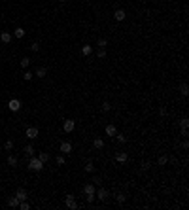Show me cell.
Here are the masks:
<instances>
[{"mask_svg":"<svg viewBox=\"0 0 189 210\" xmlns=\"http://www.w3.org/2000/svg\"><path fill=\"white\" fill-rule=\"evenodd\" d=\"M29 168H30V171H34V172H40L44 168V163L38 159V157H32V159L29 161Z\"/></svg>","mask_w":189,"mask_h":210,"instance_id":"1","label":"cell"},{"mask_svg":"<svg viewBox=\"0 0 189 210\" xmlns=\"http://www.w3.org/2000/svg\"><path fill=\"white\" fill-rule=\"evenodd\" d=\"M8 108H10L11 112H19V110H21V100H17V99H11L10 102H8Z\"/></svg>","mask_w":189,"mask_h":210,"instance_id":"2","label":"cell"},{"mask_svg":"<svg viewBox=\"0 0 189 210\" xmlns=\"http://www.w3.org/2000/svg\"><path fill=\"white\" fill-rule=\"evenodd\" d=\"M63 129H64V132H72V131L76 129V121H72V119H64Z\"/></svg>","mask_w":189,"mask_h":210,"instance_id":"3","label":"cell"},{"mask_svg":"<svg viewBox=\"0 0 189 210\" xmlns=\"http://www.w3.org/2000/svg\"><path fill=\"white\" fill-rule=\"evenodd\" d=\"M64 204H66L68 208H78V203H76V199L72 195H66L64 197Z\"/></svg>","mask_w":189,"mask_h":210,"instance_id":"4","label":"cell"},{"mask_svg":"<svg viewBox=\"0 0 189 210\" xmlns=\"http://www.w3.org/2000/svg\"><path fill=\"white\" fill-rule=\"evenodd\" d=\"M59 152H63L64 155H68V153H72V144H70V142H63L61 146H59Z\"/></svg>","mask_w":189,"mask_h":210,"instance_id":"5","label":"cell"},{"mask_svg":"<svg viewBox=\"0 0 189 210\" xmlns=\"http://www.w3.org/2000/svg\"><path fill=\"white\" fill-rule=\"evenodd\" d=\"M127 159H129L127 152H117L115 153V161H117V163H127Z\"/></svg>","mask_w":189,"mask_h":210,"instance_id":"6","label":"cell"},{"mask_svg":"<svg viewBox=\"0 0 189 210\" xmlns=\"http://www.w3.org/2000/svg\"><path fill=\"white\" fill-rule=\"evenodd\" d=\"M95 197L96 199H100V201H104V199H108V189H104V187H100L98 191H95Z\"/></svg>","mask_w":189,"mask_h":210,"instance_id":"7","label":"cell"},{"mask_svg":"<svg viewBox=\"0 0 189 210\" xmlns=\"http://www.w3.org/2000/svg\"><path fill=\"white\" fill-rule=\"evenodd\" d=\"M104 132H106L108 136H115V135H117V127H115V125H106Z\"/></svg>","mask_w":189,"mask_h":210,"instance_id":"8","label":"cell"},{"mask_svg":"<svg viewBox=\"0 0 189 210\" xmlns=\"http://www.w3.org/2000/svg\"><path fill=\"white\" fill-rule=\"evenodd\" d=\"M38 136V129L36 127H27V138H36Z\"/></svg>","mask_w":189,"mask_h":210,"instance_id":"9","label":"cell"},{"mask_svg":"<svg viewBox=\"0 0 189 210\" xmlns=\"http://www.w3.org/2000/svg\"><path fill=\"white\" fill-rule=\"evenodd\" d=\"M15 197H17L19 201H27V189H23V187H19L17 191H15Z\"/></svg>","mask_w":189,"mask_h":210,"instance_id":"10","label":"cell"},{"mask_svg":"<svg viewBox=\"0 0 189 210\" xmlns=\"http://www.w3.org/2000/svg\"><path fill=\"white\" fill-rule=\"evenodd\" d=\"M114 17H115V21H123V19L127 17V13H125V10H115V13H114Z\"/></svg>","mask_w":189,"mask_h":210,"instance_id":"11","label":"cell"},{"mask_svg":"<svg viewBox=\"0 0 189 210\" xmlns=\"http://www.w3.org/2000/svg\"><path fill=\"white\" fill-rule=\"evenodd\" d=\"M83 191H85V195H95V184H87Z\"/></svg>","mask_w":189,"mask_h":210,"instance_id":"12","label":"cell"},{"mask_svg":"<svg viewBox=\"0 0 189 210\" xmlns=\"http://www.w3.org/2000/svg\"><path fill=\"white\" fill-rule=\"evenodd\" d=\"M19 203H21V201L17 199V197H10V199H8V204H10L11 208H15V206H19Z\"/></svg>","mask_w":189,"mask_h":210,"instance_id":"13","label":"cell"},{"mask_svg":"<svg viewBox=\"0 0 189 210\" xmlns=\"http://www.w3.org/2000/svg\"><path fill=\"white\" fill-rule=\"evenodd\" d=\"M0 40H2L4 44H10L11 42V34L10 32H2V34H0Z\"/></svg>","mask_w":189,"mask_h":210,"instance_id":"14","label":"cell"},{"mask_svg":"<svg viewBox=\"0 0 189 210\" xmlns=\"http://www.w3.org/2000/svg\"><path fill=\"white\" fill-rule=\"evenodd\" d=\"M93 146H95V150H100V148H104V140L102 138H95L93 140Z\"/></svg>","mask_w":189,"mask_h":210,"instance_id":"15","label":"cell"},{"mask_svg":"<svg viewBox=\"0 0 189 210\" xmlns=\"http://www.w3.org/2000/svg\"><path fill=\"white\" fill-rule=\"evenodd\" d=\"M13 36H15V38H23V36H25V29H21V27H17V29L13 30Z\"/></svg>","mask_w":189,"mask_h":210,"instance_id":"16","label":"cell"},{"mask_svg":"<svg viewBox=\"0 0 189 210\" xmlns=\"http://www.w3.org/2000/svg\"><path fill=\"white\" fill-rule=\"evenodd\" d=\"M180 93H182V97H187V95H189V87H187V83H182V85H180Z\"/></svg>","mask_w":189,"mask_h":210,"instance_id":"17","label":"cell"},{"mask_svg":"<svg viewBox=\"0 0 189 210\" xmlns=\"http://www.w3.org/2000/svg\"><path fill=\"white\" fill-rule=\"evenodd\" d=\"M38 159L42 161V163H47V161H49V153H47V152H42V153L38 155Z\"/></svg>","mask_w":189,"mask_h":210,"instance_id":"18","label":"cell"},{"mask_svg":"<svg viewBox=\"0 0 189 210\" xmlns=\"http://www.w3.org/2000/svg\"><path fill=\"white\" fill-rule=\"evenodd\" d=\"M96 57H98V59L106 57V47H98V49H96Z\"/></svg>","mask_w":189,"mask_h":210,"instance_id":"19","label":"cell"},{"mask_svg":"<svg viewBox=\"0 0 189 210\" xmlns=\"http://www.w3.org/2000/svg\"><path fill=\"white\" fill-rule=\"evenodd\" d=\"M82 53H83V55H87V57H89V55L93 53V47H91V46H83V47H82Z\"/></svg>","mask_w":189,"mask_h":210,"instance_id":"20","label":"cell"},{"mask_svg":"<svg viewBox=\"0 0 189 210\" xmlns=\"http://www.w3.org/2000/svg\"><path fill=\"white\" fill-rule=\"evenodd\" d=\"M115 199H117L119 204H123V203L127 201V195H125V193H117V195H115Z\"/></svg>","mask_w":189,"mask_h":210,"instance_id":"21","label":"cell"},{"mask_svg":"<svg viewBox=\"0 0 189 210\" xmlns=\"http://www.w3.org/2000/svg\"><path fill=\"white\" fill-rule=\"evenodd\" d=\"M157 163L161 165V167H164V165L168 163V157L167 155H159V159H157Z\"/></svg>","mask_w":189,"mask_h":210,"instance_id":"22","label":"cell"},{"mask_svg":"<svg viewBox=\"0 0 189 210\" xmlns=\"http://www.w3.org/2000/svg\"><path fill=\"white\" fill-rule=\"evenodd\" d=\"M8 165H10V167H15V165H17V157L10 155V157H8Z\"/></svg>","mask_w":189,"mask_h":210,"instance_id":"23","label":"cell"},{"mask_svg":"<svg viewBox=\"0 0 189 210\" xmlns=\"http://www.w3.org/2000/svg\"><path fill=\"white\" fill-rule=\"evenodd\" d=\"M46 74H47V70H46V68H44V66H40L38 70H36V76H38V78H44V76H46Z\"/></svg>","mask_w":189,"mask_h":210,"instance_id":"24","label":"cell"},{"mask_svg":"<svg viewBox=\"0 0 189 210\" xmlns=\"http://www.w3.org/2000/svg\"><path fill=\"white\" fill-rule=\"evenodd\" d=\"M110 110H112V104L108 102V100H104L102 102V112H110Z\"/></svg>","mask_w":189,"mask_h":210,"instance_id":"25","label":"cell"},{"mask_svg":"<svg viewBox=\"0 0 189 210\" xmlns=\"http://www.w3.org/2000/svg\"><path fill=\"white\" fill-rule=\"evenodd\" d=\"M83 171H85V172H93V171H95V167H93V163H91V161H89V163H87V165H85V167H83Z\"/></svg>","mask_w":189,"mask_h":210,"instance_id":"26","label":"cell"},{"mask_svg":"<svg viewBox=\"0 0 189 210\" xmlns=\"http://www.w3.org/2000/svg\"><path fill=\"white\" fill-rule=\"evenodd\" d=\"M19 208H21V210H29V208H30V204L27 203V201H21V203H19Z\"/></svg>","mask_w":189,"mask_h":210,"instance_id":"27","label":"cell"},{"mask_svg":"<svg viewBox=\"0 0 189 210\" xmlns=\"http://www.w3.org/2000/svg\"><path fill=\"white\" fill-rule=\"evenodd\" d=\"M23 152H25L27 155H32V153H34V148H32L30 144H29V146H25V150H23Z\"/></svg>","mask_w":189,"mask_h":210,"instance_id":"28","label":"cell"},{"mask_svg":"<svg viewBox=\"0 0 189 210\" xmlns=\"http://www.w3.org/2000/svg\"><path fill=\"white\" fill-rule=\"evenodd\" d=\"M180 125H182V129H187V127H189V119H187V118H182Z\"/></svg>","mask_w":189,"mask_h":210,"instance_id":"29","label":"cell"},{"mask_svg":"<svg viewBox=\"0 0 189 210\" xmlns=\"http://www.w3.org/2000/svg\"><path fill=\"white\" fill-rule=\"evenodd\" d=\"M115 138H117L119 144H125L127 142V136H123V135H115Z\"/></svg>","mask_w":189,"mask_h":210,"instance_id":"30","label":"cell"},{"mask_svg":"<svg viewBox=\"0 0 189 210\" xmlns=\"http://www.w3.org/2000/svg\"><path fill=\"white\" fill-rule=\"evenodd\" d=\"M29 64H30V59H27V57L21 59V66H23V68H29Z\"/></svg>","mask_w":189,"mask_h":210,"instance_id":"31","label":"cell"},{"mask_svg":"<svg viewBox=\"0 0 189 210\" xmlns=\"http://www.w3.org/2000/svg\"><path fill=\"white\" fill-rule=\"evenodd\" d=\"M96 46H98V47H106V46H108V40L100 38V40H98V44H96Z\"/></svg>","mask_w":189,"mask_h":210,"instance_id":"32","label":"cell"},{"mask_svg":"<svg viewBox=\"0 0 189 210\" xmlns=\"http://www.w3.org/2000/svg\"><path fill=\"white\" fill-rule=\"evenodd\" d=\"M32 76H34V74H32V72H29V70H27L25 74H23V78H25V82H29V80H32Z\"/></svg>","mask_w":189,"mask_h":210,"instance_id":"33","label":"cell"},{"mask_svg":"<svg viewBox=\"0 0 189 210\" xmlns=\"http://www.w3.org/2000/svg\"><path fill=\"white\" fill-rule=\"evenodd\" d=\"M30 49H32V51H40V44H38V42L30 44Z\"/></svg>","mask_w":189,"mask_h":210,"instance_id":"34","label":"cell"},{"mask_svg":"<svg viewBox=\"0 0 189 210\" xmlns=\"http://www.w3.org/2000/svg\"><path fill=\"white\" fill-rule=\"evenodd\" d=\"M4 148H6V150H11V148H13V142H11V140H6V144H4Z\"/></svg>","mask_w":189,"mask_h":210,"instance_id":"35","label":"cell"},{"mask_svg":"<svg viewBox=\"0 0 189 210\" xmlns=\"http://www.w3.org/2000/svg\"><path fill=\"white\" fill-rule=\"evenodd\" d=\"M57 165H64V157L63 155H57Z\"/></svg>","mask_w":189,"mask_h":210,"instance_id":"36","label":"cell"},{"mask_svg":"<svg viewBox=\"0 0 189 210\" xmlns=\"http://www.w3.org/2000/svg\"><path fill=\"white\" fill-rule=\"evenodd\" d=\"M159 114L164 118V116H167V108H164V106H161V108H159Z\"/></svg>","mask_w":189,"mask_h":210,"instance_id":"37","label":"cell"},{"mask_svg":"<svg viewBox=\"0 0 189 210\" xmlns=\"http://www.w3.org/2000/svg\"><path fill=\"white\" fill-rule=\"evenodd\" d=\"M95 199H96L95 195H87V203H95Z\"/></svg>","mask_w":189,"mask_h":210,"instance_id":"38","label":"cell"},{"mask_svg":"<svg viewBox=\"0 0 189 210\" xmlns=\"http://www.w3.org/2000/svg\"><path fill=\"white\" fill-rule=\"evenodd\" d=\"M182 148H183V150H187V148H189V142H187V140H183V144H182Z\"/></svg>","mask_w":189,"mask_h":210,"instance_id":"39","label":"cell"},{"mask_svg":"<svg viewBox=\"0 0 189 210\" xmlns=\"http://www.w3.org/2000/svg\"><path fill=\"white\" fill-rule=\"evenodd\" d=\"M93 184H95V185L100 184V178H98V176H95V178H93Z\"/></svg>","mask_w":189,"mask_h":210,"instance_id":"40","label":"cell"},{"mask_svg":"<svg viewBox=\"0 0 189 210\" xmlns=\"http://www.w3.org/2000/svg\"><path fill=\"white\" fill-rule=\"evenodd\" d=\"M59 2H64V0H59Z\"/></svg>","mask_w":189,"mask_h":210,"instance_id":"41","label":"cell"}]
</instances>
